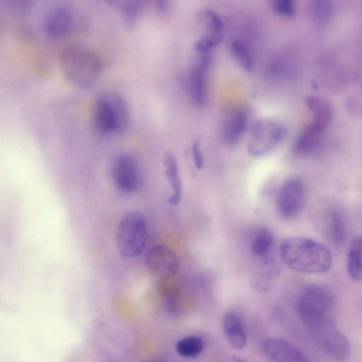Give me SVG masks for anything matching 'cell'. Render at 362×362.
Segmentation results:
<instances>
[{"label":"cell","instance_id":"cell-11","mask_svg":"<svg viewBox=\"0 0 362 362\" xmlns=\"http://www.w3.org/2000/svg\"><path fill=\"white\" fill-rule=\"evenodd\" d=\"M260 347L269 362H311L300 349L285 339L267 338Z\"/></svg>","mask_w":362,"mask_h":362},{"label":"cell","instance_id":"cell-13","mask_svg":"<svg viewBox=\"0 0 362 362\" xmlns=\"http://www.w3.org/2000/svg\"><path fill=\"white\" fill-rule=\"evenodd\" d=\"M224 334L230 345L235 349H243L247 344V333L245 322L239 313L235 310L226 312L222 317Z\"/></svg>","mask_w":362,"mask_h":362},{"label":"cell","instance_id":"cell-1","mask_svg":"<svg viewBox=\"0 0 362 362\" xmlns=\"http://www.w3.org/2000/svg\"><path fill=\"white\" fill-rule=\"evenodd\" d=\"M279 253L289 269L304 274L325 273L330 269L332 262L331 252L325 245L303 236L285 238Z\"/></svg>","mask_w":362,"mask_h":362},{"label":"cell","instance_id":"cell-24","mask_svg":"<svg viewBox=\"0 0 362 362\" xmlns=\"http://www.w3.org/2000/svg\"><path fill=\"white\" fill-rule=\"evenodd\" d=\"M142 4L139 1H129L123 2L121 5V10L124 23L132 27L137 22L141 11Z\"/></svg>","mask_w":362,"mask_h":362},{"label":"cell","instance_id":"cell-18","mask_svg":"<svg viewBox=\"0 0 362 362\" xmlns=\"http://www.w3.org/2000/svg\"><path fill=\"white\" fill-rule=\"evenodd\" d=\"M165 175L168 180L172 193L168 199L170 205H177L182 199V186L177 161L170 152L165 154L164 160Z\"/></svg>","mask_w":362,"mask_h":362},{"label":"cell","instance_id":"cell-12","mask_svg":"<svg viewBox=\"0 0 362 362\" xmlns=\"http://www.w3.org/2000/svg\"><path fill=\"white\" fill-rule=\"evenodd\" d=\"M73 25V14L65 5H57L52 8L46 14L43 27L45 32L52 37L66 35Z\"/></svg>","mask_w":362,"mask_h":362},{"label":"cell","instance_id":"cell-23","mask_svg":"<svg viewBox=\"0 0 362 362\" xmlns=\"http://www.w3.org/2000/svg\"><path fill=\"white\" fill-rule=\"evenodd\" d=\"M231 52L239 65L245 71H251L253 61L247 46L242 42L235 40L230 45Z\"/></svg>","mask_w":362,"mask_h":362},{"label":"cell","instance_id":"cell-14","mask_svg":"<svg viewBox=\"0 0 362 362\" xmlns=\"http://www.w3.org/2000/svg\"><path fill=\"white\" fill-rule=\"evenodd\" d=\"M211 62L209 53L202 54L190 76V91L193 102L197 106L206 103V74Z\"/></svg>","mask_w":362,"mask_h":362},{"label":"cell","instance_id":"cell-20","mask_svg":"<svg viewBox=\"0 0 362 362\" xmlns=\"http://www.w3.org/2000/svg\"><path fill=\"white\" fill-rule=\"evenodd\" d=\"M346 267L353 281H362V235L354 238L350 245Z\"/></svg>","mask_w":362,"mask_h":362},{"label":"cell","instance_id":"cell-17","mask_svg":"<svg viewBox=\"0 0 362 362\" xmlns=\"http://www.w3.org/2000/svg\"><path fill=\"white\" fill-rule=\"evenodd\" d=\"M276 265L272 259L264 257L250 280L252 288L257 292L264 293L272 289L278 274Z\"/></svg>","mask_w":362,"mask_h":362},{"label":"cell","instance_id":"cell-28","mask_svg":"<svg viewBox=\"0 0 362 362\" xmlns=\"http://www.w3.org/2000/svg\"><path fill=\"white\" fill-rule=\"evenodd\" d=\"M192 154L194 166L197 169L200 170L204 165V157L199 142H194L192 147Z\"/></svg>","mask_w":362,"mask_h":362},{"label":"cell","instance_id":"cell-9","mask_svg":"<svg viewBox=\"0 0 362 362\" xmlns=\"http://www.w3.org/2000/svg\"><path fill=\"white\" fill-rule=\"evenodd\" d=\"M110 175L115 187L123 193L135 192L140 185V170L138 163L131 154L123 153L113 159Z\"/></svg>","mask_w":362,"mask_h":362},{"label":"cell","instance_id":"cell-26","mask_svg":"<svg viewBox=\"0 0 362 362\" xmlns=\"http://www.w3.org/2000/svg\"><path fill=\"white\" fill-rule=\"evenodd\" d=\"M274 11L280 16L291 18L295 15L296 7L291 0H276L273 1Z\"/></svg>","mask_w":362,"mask_h":362},{"label":"cell","instance_id":"cell-5","mask_svg":"<svg viewBox=\"0 0 362 362\" xmlns=\"http://www.w3.org/2000/svg\"><path fill=\"white\" fill-rule=\"evenodd\" d=\"M147 241L146 222L139 212L130 211L120 219L116 235L119 255L125 259H134L144 251Z\"/></svg>","mask_w":362,"mask_h":362},{"label":"cell","instance_id":"cell-6","mask_svg":"<svg viewBox=\"0 0 362 362\" xmlns=\"http://www.w3.org/2000/svg\"><path fill=\"white\" fill-rule=\"evenodd\" d=\"M317 346L332 358L344 361L351 354L349 341L333 322L327 319L307 328Z\"/></svg>","mask_w":362,"mask_h":362},{"label":"cell","instance_id":"cell-7","mask_svg":"<svg viewBox=\"0 0 362 362\" xmlns=\"http://www.w3.org/2000/svg\"><path fill=\"white\" fill-rule=\"evenodd\" d=\"M286 134V128L279 123L267 119L259 120L251 128L247 151L253 157L264 156L275 148Z\"/></svg>","mask_w":362,"mask_h":362},{"label":"cell","instance_id":"cell-19","mask_svg":"<svg viewBox=\"0 0 362 362\" xmlns=\"http://www.w3.org/2000/svg\"><path fill=\"white\" fill-rule=\"evenodd\" d=\"M248 122V115L245 110L233 113L225 124L223 139L228 145H235L244 134Z\"/></svg>","mask_w":362,"mask_h":362},{"label":"cell","instance_id":"cell-8","mask_svg":"<svg viewBox=\"0 0 362 362\" xmlns=\"http://www.w3.org/2000/svg\"><path fill=\"white\" fill-rule=\"evenodd\" d=\"M306 200V188L299 178L292 177L281 186L276 198L279 214L285 219H293L302 211Z\"/></svg>","mask_w":362,"mask_h":362},{"label":"cell","instance_id":"cell-22","mask_svg":"<svg viewBox=\"0 0 362 362\" xmlns=\"http://www.w3.org/2000/svg\"><path fill=\"white\" fill-rule=\"evenodd\" d=\"M204 341L198 336H190L179 340L175 346L179 355L185 358L198 356L204 349Z\"/></svg>","mask_w":362,"mask_h":362},{"label":"cell","instance_id":"cell-4","mask_svg":"<svg viewBox=\"0 0 362 362\" xmlns=\"http://www.w3.org/2000/svg\"><path fill=\"white\" fill-rule=\"evenodd\" d=\"M336 299L332 291L320 284L304 288L297 301V313L307 328L320 321L332 319Z\"/></svg>","mask_w":362,"mask_h":362},{"label":"cell","instance_id":"cell-16","mask_svg":"<svg viewBox=\"0 0 362 362\" xmlns=\"http://www.w3.org/2000/svg\"><path fill=\"white\" fill-rule=\"evenodd\" d=\"M158 289L166 310L172 315H181L185 310V302L178 286L171 279H160Z\"/></svg>","mask_w":362,"mask_h":362},{"label":"cell","instance_id":"cell-2","mask_svg":"<svg viewBox=\"0 0 362 362\" xmlns=\"http://www.w3.org/2000/svg\"><path fill=\"white\" fill-rule=\"evenodd\" d=\"M64 76L81 88L92 86L100 76L103 64L99 55L92 49L78 44L66 47L60 57Z\"/></svg>","mask_w":362,"mask_h":362},{"label":"cell","instance_id":"cell-31","mask_svg":"<svg viewBox=\"0 0 362 362\" xmlns=\"http://www.w3.org/2000/svg\"><path fill=\"white\" fill-rule=\"evenodd\" d=\"M146 362H166L165 361H163V360H151V361H146Z\"/></svg>","mask_w":362,"mask_h":362},{"label":"cell","instance_id":"cell-29","mask_svg":"<svg viewBox=\"0 0 362 362\" xmlns=\"http://www.w3.org/2000/svg\"><path fill=\"white\" fill-rule=\"evenodd\" d=\"M156 7L160 11H164L168 9V2L166 1H158L156 2Z\"/></svg>","mask_w":362,"mask_h":362},{"label":"cell","instance_id":"cell-3","mask_svg":"<svg viewBox=\"0 0 362 362\" xmlns=\"http://www.w3.org/2000/svg\"><path fill=\"white\" fill-rule=\"evenodd\" d=\"M93 120L94 127L100 134H120L126 129L129 120L127 100L116 92L101 93L93 107Z\"/></svg>","mask_w":362,"mask_h":362},{"label":"cell","instance_id":"cell-10","mask_svg":"<svg viewBox=\"0 0 362 362\" xmlns=\"http://www.w3.org/2000/svg\"><path fill=\"white\" fill-rule=\"evenodd\" d=\"M144 262L148 270L160 279H172L177 273L180 261L176 253L165 245H155L145 254Z\"/></svg>","mask_w":362,"mask_h":362},{"label":"cell","instance_id":"cell-15","mask_svg":"<svg viewBox=\"0 0 362 362\" xmlns=\"http://www.w3.org/2000/svg\"><path fill=\"white\" fill-rule=\"evenodd\" d=\"M325 234L335 246L341 245L346 239L347 223L343 211L337 206L331 207L325 216Z\"/></svg>","mask_w":362,"mask_h":362},{"label":"cell","instance_id":"cell-30","mask_svg":"<svg viewBox=\"0 0 362 362\" xmlns=\"http://www.w3.org/2000/svg\"><path fill=\"white\" fill-rule=\"evenodd\" d=\"M230 361V362H247L245 360H244L237 356H231Z\"/></svg>","mask_w":362,"mask_h":362},{"label":"cell","instance_id":"cell-27","mask_svg":"<svg viewBox=\"0 0 362 362\" xmlns=\"http://www.w3.org/2000/svg\"><path fill=\"white\" fill-rule=\"evenodd\" d=\"M204 16L208 22V27L211 33L221 35L223 21L218 14L211 9H206L204 11Z\"/></svg>","mask_w":362,"mask_h":362},{"label":"cell","instance_id":"cell-25","mask_svg":"<svg viewBox=\"0 0 362 362\" xmlns=\"http://www.w3.org/2000/svg\"><path fill=\"white\" fill-rule=\"evenodd\" d=\"M221 41V35L210 34L203 36L197 40L194 44V49L199 53L206 54L218 45Z\"/></svg>","mask_w":362,"mask_h":362},{"label":"cell","instance_id":"cell-21","mask_svg":"<svg viewBox=\"0 0 362 362\" xmlns=\"http://www.w3.org/2000/svg\"><path fill=\"white\" fill-rule=\"evenodd\" d=\"M274 236L271 231L266 228H259L255 233L251 242L252 252L260 257H267L272 247Z\"/></svg>","mask_w":362,"mask_h":362}]
</instances>
